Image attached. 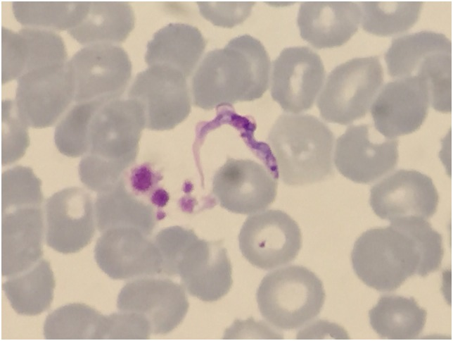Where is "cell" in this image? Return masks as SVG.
Masks as SVG:
<instances>
[{
	"label": "cell",
	"instance_id": "cell-1",
	"mask_svg": "<svg viewBox=\"0 0 453 341\" xmlns=\"http://www.w3.org/2000/svg\"><path fill=\"white\" fill-rule=\"evenodd\" d=\"M442 237L427 220L404 218L364 232L355 241L351 262L357 276L379 292H392L414 275L438 271Z\"/></svg>",
	"mask_w": 453,
	"mask_h": 341
},
{
	"label": "cell",
	"instance_id": "cell-2",
	"mask_svg": "<svg viewBox=\"0 0 453 341\" xmlns=\"http://www.w3.org/2000/svg\"><path fill=\"white\" fill-rule=\"evenodd\" d=\"M270 60L263 44L249 35L209 51L191 80L193 104L205 110L262 97L269 86Z\"/></svg>",
	"mask_w": 453,
	"mask_h": 341
},
{
	"label": "cell",
	"instance_id": "cell-3",
	"mask_svg": "<svg viewBox=\"0 0 453 341\" xmlns=\"http://www.w3.org/2000/svg\"><path fill=\"white\" fill-rule=\"evenodd\" d=\"M144 128L136 101L120 98L101 104L90 121L87 151L79 164L82 182L98 194L116 184L134 163Z\"/></svg>",
	"mask_w": 453,
	"mask_h": 341
},
{
	"label": "cell",
	"instance_id": "cell-4",
	"mask_svg": "<svg viewBox=\"0 0 453 341\" xmlns=\"http://www.w3.org/2000/svg\"><path fill=\"white\" fill-rule=\"evenodd\" d=\"M334 139L329 128L314 116H280L267 142L281 180L288 185H304L332 176Z\"/></svg>",
	"mask_w": 453,
	"mask_h": 341
},
{
	"label": "cell",
	"instance_id": "cell-5",
	"mask_svg": "<svg viewBox=\"0 0 453 341\" xmlns=\"http://www.w3.org/2000/svg\"><path fill=\"white\" fill-rule=\"evenodd\" d=\"M169 274L179 275L193 297L216 302L230 290L232 268L226 249L219 241L200 239L191 229L172 226L161 244Z\"/></svg>",
	"mask_w": 453,
	"mask_h": 341
},
{
	"label": "cell",
	"instance_id": "cell-6",
	"mask_svg": "<svg viewBox=\"0 0 453 341\" xmlns=\"http://www.w3.org/2000/svg\"><path fill=\"white\" fill-rule=\"evenodd\" d=\"M452 44L444 34L428 30L392 40L385 54L388 74L396 78L417 77L427 85L436 111H452Z\"/></svg>",
	"mask_w": 453,
	"mask_h": 341
},
{
	"label": "cell",
	"instance_id": "cell-7",
	"mask_svg": "<svg viewBox=\"0 0 453 341\" xmlns=\"http://www.w3.org/2000/svg\"><path fill=\"white\" fill-rule=\"evenodd\" d=\"M324 285L302 266H288L267 273L256 293L262 316L273 326L297 329L317 317L324 304Z\"/></svg>",
	"mask_w": 453,
	"mask_h": 341
},
{
	"label": "cell",
	"instance_id": "cell-8",
	"mask_svg": "<svg viewBox=\"0 0 453 341\" xmlns=\"http://www.w3.org/2000/svg\"><path fill=\"white\" fill-rule=\"evenodd\" d=\"M383 68L379 57L354 58L328 74L317 99L323 119L348 125L364 117L381 87Z\"/></svg>",
	"mask_w": 453,
	"mask_h": 341
},
{
	"label": "cell",
	"instance_id": "cell-9",
	"mask_svg": "<svg viewBox=\"0 0 453 341\" xmlns=\"http://www.w3.org/2000/svg\"><path fill=\"white\" fill-rule=\"evenodd\" d=\"M186 77L163 65H153L139 73L131 85L128 98L141 106L146 128L169 130L183 122L191 108Z\"/></svg>",
	"mask_w": 453,
	"mask_h": 341
},
{
	"label": "cell",
	"instance_id": "cell-10",
	"mask_svg": "<svg viewBox=\"0 0 453 341\" xmlns=\"http://www.w3.org/2000/svg\"><path fill=\"white\" fill-rule=\"evenodd\" d=\"M75 103L120 99L128 85L132 63L127 52L113 44H94L79 50L69 61Z\"/></svg>",
	"mask_w": 453,
	"mask_h": 341
},
{
	"label": "cell",
	"instance_id": "cell-11",
	"mask_svg": "<svg viewBox=\"0 0 453 341\" xmlns=\"http://www.w3.org/2000/svg\"><path fill=\"white\" fill-rule=\"evenodd\" d=\"M239 248L253 266L270 270L293 261L302 247L298 223L278 209L248 216L238 235Z\"/></svg>",
	"mask_w": 453,
	"mask_h": 341
},
{
	"label": "cell",
	"instance_id": "cell-12",
	"mask_svg": "<svg viewBox=\"0 0 453 341\" xmlns=\"http://www.w3.org/2000/svg\"><path fill=\"white\" fill-rule=\"evenodd\" d=\"M75 99L69 61L28 71L18 78L15 104L32 128L53 125Z\"/></svg>",
	"mask_w": 453,
	"mask_h": 341
},
{
	"label": "cell",
	"instance_id": "cell-13",
	"mask_svg": "<svg viewBox=\"0 0 453 341\" xmlns=\"http://www.w3.org/2000/svg\"><path fill=\"white\" fill-rule=\"evenodd\" d=\"M397 148L398 140L381 137L371 125H351L337 139L334 163L346 178L369 184L396 167Z\"/></svg>",
	"mask_w": 453,
	"mask_h": 341
},
{
	"label": "cell",
	"instance_id": "cell-14",
	"mask_svg": "<svg viewBox=\"0 0 453 341\" xmlns=\"http://www.w3.org/2000/svg\"><path fill=\"white\" fill-rule=\"evenodd\" d=\"M324 78V66L318 54L307 46L285 48L272 63V97L286 112L307 111Z\"/></svg>",
	"mask_w": 453,
	"mask_h": 341
},
{
	"label": "cell",
	"instance_id": "cell-15",
	"mask_svg": "<svg viewBox=\"0 0 453 341\" xmlns=\"http://www.w3.org/2000/svg\"><path fill=\"white\" fill-rule=\"evenodd\" d=\"M119 311L141 315L152 333L167 334L184 320L189 309L185 289L168 278L146 276L127 283L120 290Z\"/></svg>",
	"mask_w": 453,
	"mask_h": 341
},
{
	"label": "cell",
	"instance_id": "cell-16",
	"mask_svg": "<svg viewBox=\"0 0 453 341\" xmlns=\"http://www.w3.org/2000/svg\"><path fill=\"white\" fill-rule=\"evenodd\" d=\"M277 176L250 159H228L216 171L212 194L229 211L253 214L267 208L275 199Z\"/></svg>",
	"mask_w": 453,
	"mask_h": 341
},
{
	"label": "cell",
	"instance_id": "cell-17",
	"mask_svg": "<svg viewBox=\"0 0 453 341\" xmlns=\"http://www.w3.org/2000/svg\"><path fill=\"white\" fill-rule=\"evenodd\" d=\"M94 258L99 268L115 280L162 274V260L154 241L134 228H113L101 232Z\"/></svg>",
	"mask_w": 453,
	"mask_h": 341
},
{
	"label": "cell",
	"instance_id": "cell-18",
	"mask_svg": "<svg viewBox=\"0 0 453 341\" xmlns=\"http://www.w3.org/2000/svg\"><path fill=\"white\" fill-rule=\"evenodd\" d=\"M438 203L432 179L415 170H398L370 189L369 204L374 213L390 223L411 217L428 220L435 213Z\"/></svg>",
	"mask_w": 453,
	"mask_h": 341
},
{
	"label": "cell",
	"instance_id": "cell-19",
	"mask_svg": "<svg viewBox=\"0 0 453 341\" xmlns=\"http://www.w3.org/2000/svg\"><path fill=\"white\" fill-rule=\"evenodd\" d=\"M45 217L46 244L58 252L76 253L94 235V205L80 187H68L51 196L45 204Z\"/></svg>",
	"mask_w": 453,
	"mask_h": 341
},
{
	"label": "cell",
	"instance_id": "cell-20",
	"mask_svg": "<svg viewBox=\"0 0 453 341\" xmlns=\"http://www.w3.org/2000/svg\"><path fill=\"white\" fill-rule=\"evenodd\" d=\"M430 97L427 85L417 77L386 83L371 106L375 129L394 139L416 131L427 117Z\"/></svg>",
	"mask_w": 453,
	"mask_h": 341
},
{
	"label": "cell",
	"instance_id": "cell-21",
	"mask_svg": "<svg viewBox=\"0 0 453 341\" xmlns=\"http://www.w3.org/2000/svg\"><path fill=\"white\" fill-rule=\"evenodd\" d=\"M1 274L11 277L39 261L43 255L42 204L1 205Z\"/></svg>",
	"mask_w": 453,
	"mask_h": 341
},
{
	"label": "cell",
	"instance_id": "cell-22",
	"mask_svg": "<svg viewBox=\"0 0 453 341\" xmlns=\"http://www.w3.org/2000/svg\"><path fill=\"white\" fill-rule=\"evenodd\" d=\"M63 39L51 30L26 27L15 32L1 30V82L24 73L67 62Z\"/></svg>",
	"mask_w": 453,
	"mask_h": 341
},
{
	"label": "cell",
	"instance_id": "cell-23",
	"mask_svg": "<svg viewBox=\"0 0 453 341\" xmlns=\"http://www.w3.org/2000/svg\"><path fill=\"white\" fill-rule=\"evenodd\" d=\"M361 18L358 3L305 1L297 23L301 37L317 49L340 46L357 31Z\"/></svg>",
	"mask_w": 453,
	"mask_h": 341
},
{
	"label": "cell",
	"instance_id": "cell-24",
	"mask_svg": "<svg viewBox=\"0 0 453 341\" xmlns=\"http://www.w3.org/2000/svg\"><path fill=\"white\" fill-rule=\"evenodd\" d=\"M96 227L101 233L113 228H134L150 235L160 213L151 202L134 193L122 176L109 190L98 193L94 204Z\"/></svg>",
	"mask_w": 453,
	"mask_h": 341
},
{
	"label": "cell",
	"instance_id": "cell-25",
	"mask_svg": "<svg viewBox=\"0 0 453 341\" xmlns=\"http://www.w3.org/2000/svg\"><path fill=\"white\" fill-rule=\"evenodd\" d=\"M206 42L191 25L170 23L157 31L147 44L145 61L148 66L163 65L188 78L205 50Z\"/></svg>",
	"mask_w": 453,
	"mask_h": 341
},
{
	"label": "cell",
	"instance_id": "cell-26",
	"mask_svg": "<svg viewBox=\"0 0 453 341\" xmlns=\"http://www.w3.org/2000/svg\"><path fill=\"white\" fill-rule=\"evenodd\" d=\"M134 26V14L127 2L91 1L69 34L82 44H118L126 39Z\"/></svg>",
	"mask_w": 453,
	"mask_h": 341
},
{
	"label": "cell",
	"instance_id": "cell-27",
	"mask_svg": "<svg viewBox=\"0 0 453 341\" xmlns=\"http://www.w3.org/2000/svg\"><path fill=\"white\" fill-rule=\"evenodd\" d=\"M426 316V310L414 297L394 294L381 295L369 311L373 330L390 340L416 339L425 327Z\"/></svg>",
	"mask_w": 453,
	"mask_h": 341
},
{
	"label": "cell",
	"instance_id": "cell-28",
	"mask_svg": "<svg viewBox=\"0 0 453 341\" xmlns=\"http://www.w3.org/2000/svg\"><path fill=\"white\" fill-rule=\"evenodd\" d=\"M55 280L48 261L41 259L29 268L9 277L2 285L18 314L35 316L47 310L53 301Z\"/></svg>",
	"mask_w": 453,
	"mask_h": 341
},
{
	"label": "cell",
	"instance_id": "cell-29",
	"mask_svg": "<svg viewBox=\"0 0 453 341\" xmlns=\"http://www.w3.org/2000/svg\"><path fill=\"white\" fill-rule=\"evenodd\" d=\"M107 333V316L79 303L57 309L44 325V335L48 340H106Z\"/></svg>",
	"mask_w": 453,
	"mask_h": 341
},
{
	"label": "cell",
	"instance_id": "cell-30",
	"mask_svg": "<svg viewBox=\"0 0 453 341\" xmlns=\"http://www.w3.org/2000/svg\"><path fill=\"white\" fill-rule=\"evenodd\" d=\"M89 1H14L16 20L28 27L70 30L84 17Z\"/></svg>",
	"mask_w": 453,
	"mask_h": 341
},
{
	"label": "cell",
	"instance_id": "cell-31",
	"mask_svg": "<svg viewBox=\"0 0 453 341\" xmlns=\"http://www.w3.org/2000/svg\"><path fill=\"white\" fill-rule=\"evenodd\" d=\"M362 28L378 36H393L410 29L418 20L422 1H362Z\"/></svg>",
	"mask_w": 453,
	"mask_h": 341
},
{
	"label": "cell",
	"instance_id": "cell-32",
	"mask_svg": "<svg viewBox=\"0 0 453 341\" xmlns=\"http://www.w3.org/2000/svg\"><path fill=\"white\" fill-rule=\"evenodd\" d=\"M104 103H76L56 128L54 141L58 150L67 156H82L87 149L90 121L96 109Z\"/></svg>",
	"mask_w": 453,
	"mask_h": 341
},
{
	"label": "cell",
	"instance_id": "cell-33",
	"mask_svg": "<svg viewBox=\"0 0 453 341\" xmlns=\"http://www.w3.org/2000/svg\"><path fill=\"white\" fill-rule=\"evenodd\" d=\"M2 151L1 164H11L24 154L29 146L27 125L20 116L15 101L1 103Z\"/></svg>",
	"mask_w": 453,
	"mask_h": 341
},
{
	"label": "cell",
	"instance_id": "cell-34",
	"mask_svg": "<svg viewBox=\"0 0 453 341\" xmlns=\"http://www.w3.org/2000/svg\"><path fill=\"white\" fill-rule=\"evenodd\" d=\"M107 318L106 340H148L152 333L148 321L139 314L120 311Z\"/></svg>",
	"mask_w": 453,
	"mask_h": 341
},
{
	"label": "cell",
	"instance_id": "cell-35",
	"mask_svg": "<svg viewBox=\"0 0 453 341\" xmlns=\"http://www.w3.org/2000/svg\"><path fill=\"white\" fill-rule=\"evenodd\" d=\"M201 14L214 25L231 27L249 16L254 3H198Z\"/></svg>",
	"mask_w": 453,
	"mask_h": 341
}]
</instances>
